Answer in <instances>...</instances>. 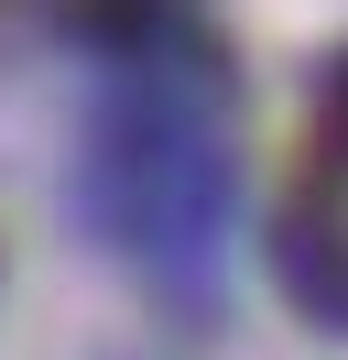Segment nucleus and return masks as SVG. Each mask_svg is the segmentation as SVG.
Here are the masks:
<instances>
[{"label":"nucleus","mask_w":348,"mask_h":360,"mask_svg":"<svg viewBox=\"0 0 348 360\" xmlns=\"http://www.w3.org/2000/svg\"><path fill=\"white\" fill-rule=\"evenodd\" d=\"M87 229L120 240L152 284H174L185 306H207L218 240H229V153L174 88H120L87 120Z\"/></svg>","instance_id":"obj_1"},{"label":"nucleus","mask_w":348,"mask_h":360,"mask_svg":"<svg viewBox=\"0 0 348 360\" xmlns=\"http://www.w3.org/2000/svg\"><path fill=\"white\" fill-rule=\"evenodd\" d=\"M272 273H283V295L316 328H348V219L326 197H294L272 219Z\"/></svg>","instance_id":"obj_2"},{"label":"nucleus","mask_w":348,"mask_h":360,"mask_svg":"<svg viewBox=\"0 0 348 360\" xmlns=\"http://www.w3.org/2000/svg\"><path fill=\"white\" fill-rule=\"evenodd\" d=\"M316 142H326V164H348V55L316 77Z\"/></svg>","instance_id":"obj_3"}]
</instances>
